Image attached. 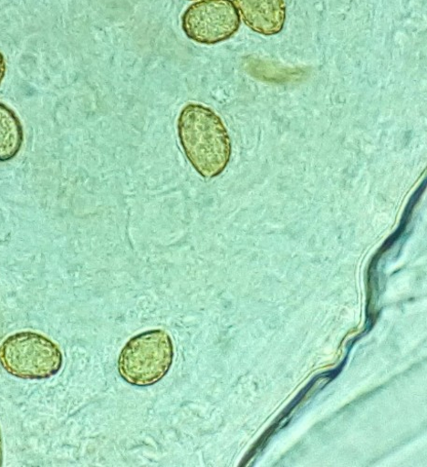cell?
<instances>
[{"instance_id":"cell-1","label":"cell","mask_w":427,"mask_h":467,"mask_svg":"<svg viewBox=\"0 0 427 467\" xmlns=\"http://www.w3.org/2000/svg\"><path fill=\"white\" fill-rule=\"evenodd\" d=\"M178 134L187 160L202 176L212 179L224 171L231 142L214 111L202 104H187L179 117Z\"/></svg>"},{"instance_id":"cell-2","label":"cell","mask_w":427,"mask_h":467,"mask_svg":"<svg viewBox=\"0 0 427 467\" xmlns=\"http://www.w3.org/2000/svg\"><path fill=\"white\" fill-rule=\"evenodd\" d=\"M60 348L47 336L32 331L15 333L0 344V366L11 376L41 380L62 368Z\"/></svg>"},{"instance_id":"cell-3","label":"cell","mask_w":427,"mask_h":467,"mask_svg":"<svg viewBox=\"0 0 427 467\" xmlns=\"http://www.w3.org/2000/svg\"><path fill=\"white\" fill-rule=\"evenodd\" d=\"M174 348L164 330H150L132 337L119 360L121 377L130 384L145 387L159 382L170 371Z\"/></svg>"},{"instance_id":"cell-4","label":"cell","mask_w":427,"mask_h":467,"mask_svg":"<svg viewBox=\"0 0 427 467\" xmlns=\"http://www.w3.org/2000/svg\"><path fill=\"white\" fill-rule=\"evenodd\" d=\"M181 22L190 41L211 47L234 36L242 19L232 0H199L184 11Z\"/></svg>"},{"instance_id":"cell-5","label":"cell","mask_w":427,"mask_h":467,"mask_svg":"<svg viewBox=\"0 0 427 467\" xmlns=\"http://www.w3.org/2000/svg\"><path fill=\"white\" fill-rule=\"evenodd\" d=\"M245 24L266 36L281 33L286 21L285 0H234Z\"/></svg>"},{"instance_id":"cell-6","label":"cell","mask_w":427,"mask_h":467,"mask_svg":"<svg viewBox=\"0 0 427 467\" xmlns=\"http://www.w3.org/2000/svg\"><path fill=\"white\" fill-rule=\"evenodd\" d=\"M24 129L19 116L0 101V163L15 160L24 144Z\"/></svg>"},{"instance_id":"cell-7","label":"cell","mask_w":427,"mask_h":467,"mask_svg":"<svg viewBox=\"0 0 427 467\" xmlns=\"http://www.w3.org/2000/svg\"><path fill=\"white\" fill-rule=\"evenodd\" d=\"M7 73V63L5 55L0 52V87H2Z\"/></svg>"},{"instance_id":"cell-8","label":"cell","mask_w":427,"mask_h":467,"mask_svg":"<svg viewBox=\"0 0 427 467\" xmlns=\"http://www.w3.org/2000/svg\"><path fill=\"white\" fill-rule=\"evenodd\" d=\"M3 465V437L2 431H0V466Z\"/></svg>"},{"instance_id":"cell-9","label":"cell","mask_w":427,"mask_h":467,"mask_svg":"<svg viewBox=\"0 0 427 467\" xmlns=\"http://www.w3.org/2000/svg\"><path fill=\"white\" fill-rule=\"evenodd\" d=\"M187 2H199V0H187Z\"/></svg>"}]
</instances>
